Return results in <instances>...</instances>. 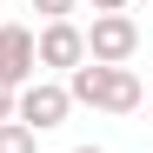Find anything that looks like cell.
I'll list each match as a JSON object with an SVG mask.
<instances>
[{
	"label": "cell",
	"mask_w": 153,
	"mask_h": 153,
	"mask_svg": "<svg viewBox=\"0 0 153 153\" xmlns=\"http://www.w3.org/2000/svg\"><path fill=\"white\" fill-rule=\"evenodd\" d=\"M40 80V67H33V27H20V20H7L0 27V87H27Z\"/></svg>",
	"instance_id": "5"
},
{
	"label": "cell",
	"mask_w": 153,
	"mask_h": 153,
	"mask_svg": "<svg viewBox=\"0 0 153 153\" xmlns=\"http://www.w3.org/2000/svg\"><path fill=\"white\" fill-rule=\"evenodd\" d=\"M80 60H87V33L73 27V20H47L33 33V67L40 73H73Z\"/></svg>",
	"instance_id": "4"
},
{
	"label": "cell",
	"mask_w": 153,
	"mask_h": 153,
	"mask_svg": "<svg viewBox=\"0 0 153 153\" xmlns=\"http://www.w3.org/2000/svg\"><path fill=\"white\" fill-rule=\"evenodd\" d=\"M87 7H93V13H126L133 0H87Z\"/></svg>",
	"instance_id": "8"
},
{
	"label": "cell",
	"mask_w": 153,
	"mask_h": 153,
	"mask_svg": "<svg viewBox=\"0 0 153 153\" xmlns=\"http://www.w3.org/2000/svg\"><path fill=\"white\" fill-rule=\"evenodd\" d=\"M87 33V60L93 67H126L140 53V20L133 13H93V27H80Z\"/></svg>",
	"instance_id": "2"
},
{
	"label": "cell",
	"mask_w": 153,
	"mask_h": 153,
	"mask_svg": "<svg viewBox=\"0 0 153 153\" xmlns=\"http://www.w3.org/2000/svg\"><path fill=\"white\" fill-rule=\"evenodd\" d=\"M67 113H73V100H67L60 80H27V87L13 93V120H20V126H33V133L67 126Z\"/></svg>",
	"instance_id": "3"
},
{
	"label": "cell",
	"mask_w": 153,
	"mask_h": 153,
	"mask_svg": "<svg viewBox=\"0 0 153 153\" xmlns=\"http://www.w3.org/2000/svg\"><path fill=\"white\" fill-rule=\"evenodd\" d=\"M146 120H153V107H146Z\"/></svg>",
	"instance_id": "11"
},
{
	"label": "cell",
	"mask_w": 153,
	"mask_h": 153,
	"mask_svg": "<svg viewBox=\"0 0 153 153\" xmlns=\"http://www.w3.org/2000/svg\"><path fill=\"white\" fill-rule=\"evenodd\" d=\"M73 153H107V146H73Z\"/></svg>",
	"instance_id": "10"
},
{
	"label": "cell",
	"mask_w": 153,
	"mask_h": 153,
	"mask_svg": "<svg viewBox=\"0 0 153 153\" xmlns=\"http://www.w3.org/2000/svg\"><path fill=\"white\" fill-rule=\"evenodd\" d=\"M60 87H67L73 107H100V113H140L146 107V87H140L133 67H93V60H80Z\"/></svg>",
	"instance_id": "1"
},
{
	"label": "cell",
	"mask_w": 153,
	"mask_h": 153,
	"mask_svg": "<svg viewBox=\"0 0 153 153\" xmlns=\"http://www.w3.org/2000/svg\"><path fill=\"white\" fill-rule=\"evenodd\" d=\"M33 13H47V20H73V7H80V0H27Z\"/></svg>",
	"instance_id": "7"
},
{
	"label": "cell",
	"mask_w": 153,
	"mask_h": 153,
	"mask_svg": "<svg viewBox=\"0 0 153 153\" xmlns=\"http://www.w3.org/2000/svg\"><path fill=\"white\" fill-rule=\"evenodd\" d=\"M0 153H40V133L20 120H0Z\"/></svg>",
	"instance_id": "6"
},
{
	"label": "cell",
	"mask_w": 153,
	"mask_h": 153,
	"mask_svg": "<svg viewBox=\"0 0 153 153\" xmlns=\"http://www.w3.org/2000/svg\"><path fill=\"white\" fill-rule=\"evenodd\" d=\"M0 120H13V87H0Z\"/></svg>",
	"instance_id": "9"
}]
</instances>
